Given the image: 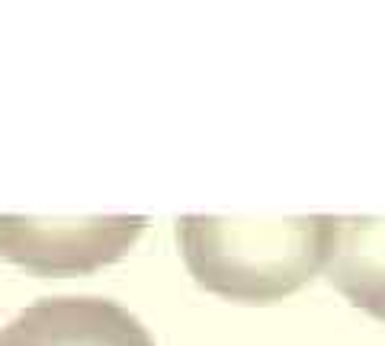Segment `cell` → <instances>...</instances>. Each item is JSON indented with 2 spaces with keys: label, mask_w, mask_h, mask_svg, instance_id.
Masks as SVG:
<instances>
[{
  "label": "cell",
  "mask_w": 385,
  "mask_h": 346,
  "mask_svg": "<svg viewBox=\"0 0 385 346\" xmlns=\"http://www.w3.org/2000/svg\"><path fill=\"white\" fill-rule=\"evenodd\" d=\"M334 215H183L177 238L202 288L231 302H277L325 266Z\"/></svg>",
  "instance_id": "obj_1"
},
{
  "label": "cell",
  "mask_w": 385,
  "mask_h": 346,
  "mask_svg": "<svg viewBox=\"0 0 385 346\" xmlns=\"http://www.w3.org/2000/svg\"><path fill=\"white\" fill-rule=\"evenodd\" d=\"M325 272L347 302L385 321V215L334 218Z\"/></svg>",
  "instance_id": "obj_4"
},
{
  "label": "cell",
  "mask_w": 385,
  "mask_h": 346,
  "mask_svg": "<svg viewBox=\"0 0 385 346\" xmlns=\"http://www.w3.org/2000/svg\"><path fill=\"white\" fill-rule=\"evenodd\" d=\"M0 346H154L135 314L97 295L39 298L0 330Z\"/></svg>",
  "instance_id": "obj_3"
},
{
  "label": "cell",
  "mask_w": 385,
  "mask_h": 346,
  "mask_svg": "<svg viewBox=\"0 0 385 346\" xmlns=\"http://www.w3.org/2000/svg\"><path fill=\"white\" fill-rule=\"evenodd\" d=\"M142 228V215H0V256L39 276L90 272L119 260L135 244Z\"/></svg>",
  "instance_id": "obj_2"
}]
</instances>
